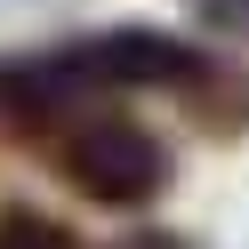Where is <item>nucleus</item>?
<instances>
[{
	"instance_id": "obj_2",
	"label": "nucleus",
	"mask_w": 249,
	"mask_h": 249,
	"mask_svg": "<svg viewBox=\"0 0 249 249\" xmlns=\"http://www.w3.org/2000/svg\"><path fill=\"white\" fill-rule=\"evenodd\" d=\"M65 65H72V81H81L89 97H113V89H169V97H185L209 56H201L193 40L161 33V24H113V33L72 40Z\"/></svg>"
},
{
	"instance_id": "obj_6",
	"label": "nucleus",
	"mask_w": 249,
	"mask_h": 249,
	"mask_svg": "<svg viewBox=\"0 0 249 249\" xmlns=\"http://www.w3.org/2000/svg\"><path fill=\"white\" fill-rule=\"evenodd\" d=\"M201 17H209L225 40H249V0H201Z\"/></svg>"
},
{
	"instance_id": "obj_7",
	"label": "nucleus",
	"mask_w": 249,
	"mask_h": 249,
	"mask_svg": "<svg viewBox=\"0 0 249 249\" xmlns=\"http://www.w3.org/2000/svg\"><path fill=\"white\" fill-rule=\"evenodd\" d=\"M113 249H185L177 233H129V241H113Z\"/></svg>"
},
{
	"instance_id": "obj_4",
	"label": "nucleus",
	"mask_w": 249,
	"mask_h": 249,
	"mask_svg": "<svg viewBox=\"0 0 249 249\" xmlns=\"http://www.w3.org/2000/svg\"><path fill=\"white\" fill-rule=\"evenodd\" d=\"M185 105H193L201 129H217V137L249 129V72L233 65V56H209V65H201V81L185 89Z\"/></svg>"
},
{
	"instance_id": "obj_1",
	"label": "nucleus",
	"mask_w": 249,
	"mask_h": 249,
	"mask_svg": "<svg viewBox=\"0 0 249 249\" xmlns=\"http://www.w3.org/2000/svg\"><path fill=\"white\" fill-rule=\"evenodd\" d=\"M49 169L81 201H97V209H153V201L169 193V177H177V153H169L145 121L89 105V113H72L65 129L49 137Z\"/></svg>"
},
{
	"instance_id": "obj_5",
	"label": "nucleus",
	"mask_w": 249,
	"mask_h": 249,
	"mask_svg": "<svg viewBox=\"0 0 249 249\" xmlns=\"http://www.w3.org/2000/svg\"><path fill=\"white\" fill-rule=\"evenodd\" d=\"M0 249H81V241H72V225H56V217L8 201V209H0Z\"/></svg>"
},
{
	"instance_id": "obj_3",
	"label": "nucleus",
	"mask_w": 249,
	"mask_h": 249,
	"mask_svg": "<svg viewBox=\"0 0 249 249\" xmlns=\"http://www.w3.org/2000/svg\"><path fill=\"white\" fill-rule=\"evenodd\" d=\"M72 113H89V89L72 81L65 49H24V56H0V129H8V137L65 129Z\"/></svg>"
}]
</instances>
